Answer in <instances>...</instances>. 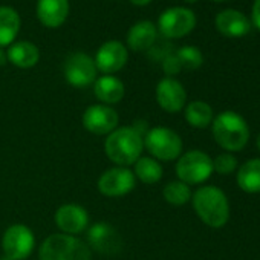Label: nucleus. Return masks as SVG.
<instances>
[{"label":"nucleus","mask_w":260,"mask_h":260,"mask_svg":"<svg viewBox=\"0 0 260 260\" xmlns=\"http://www.w3.org/2000/svg\"><path fill=\"white\" fill-rule=\"evenodd\" d=\"M104 150L107 158L118 167L135 164L144 150V137L135 127H118L106 138Z\"/></svg>","instance_id":"nucleus-1"},{"label":"nucleus","mask_w":260,"mask_h":260,"mask_svg":"<svg viewBox=\"0 0 260 260\" xmlns=\"http://www.w3.org/2000/svg\"><path fill=\"white\" fill-rule=\"evenodd\" d=\"M193 208L199 219L211 226L222 228L230 219V204L225 193L213 185H205L193 194Z\"/></svg>","instance_id":"nucleus-2"},{"label":"nucleus","mask_w":260,"mask_h":260,"mask_svg":"<svg viewBox=\"0 0 260 260\" xmlns=\"http://www.w3.org/2000/svg\"><path fill=\"white\" fill-rule=\"evenodd\" d=\"M211 130L214 141L228 153L242 150L249 140V127L246 121L233 110L219 113L211 122Z\"/></svg>","instance_id":"nucleus-3"},{"label":"nucleus","mask_w":260,"mask_h":260,"mask_svg":"<svg viewBox=\"0 0 260 260\" xmlns=\"http://www.w3.org/2000/svg\"><path fill=\"white\" fill-rule=\"evenodd\" d=\"M40 260H92L87 243L69 234H51L40 246Z\"/></svg>","instance_id":"nucleus-4"},{"label":"nucleus","mask_w":260,"mask_h":260,"mask_svg":"<svg viewBox=\"0 0 260 260\" xmlns=\"http://www.w3.org/2000/svg\"><path fill=\"white\" fill-rule=\"evenodd\" d=\"M144 149L156 161H173L182 153V140L172 128L153 127L144 135Z\"/></svg>","instance_id":"nucleus-5"},{"label":"nucleus","mask_w":260,"mask_h":260,"mask_svg":"<svg viewBox=\"0 0 260 260\" xmlns=\"http://www.w3.org/2000/svg\"><path fill=\"white\" fill-rule=\"evenodd\" d=\"M213 172V159L201 150H190L176 162V175L187 185L205 182Z\"/></svg>","instance_id":"nucleus-6"},{"label":"nucleus","mask_w":260,"mask_h":260,"mask_svg":"<svg viewBox=\"0 0 260 260\" xmlns=\"http://www.w3.org/2000/svg\"><path fill=\"white\" fill-rule=\"evenodd\" d=\"M196 26V16L191 10L175 7L166 10L158 20L159 32L167 39H181L190 34Z\"/></svg>","instance_id":"nucleus-7"},{"label":"nucleus","mask_w":260,"mask_h":260,"mask_svg":"<svg viewBox=\"0 0 260 260\" xmlns=\"http://www.w3.org/2000/svg\"><path fill=\"white\" fill-rule=\"evenodd\" d=\"M36 246L34 233L22 223L11 225L2 239V248L8 258L11 260H25L31 255Z\"/></svg>","instance_id":"nucleus-8"},{"label":"nucleus","mask_w":260,"mask_h":260,"mask_svg":"<svg viewBox=\"0 0 260 260\" xmlns=\"http://www.w3.org/2000/svg\"><path fill=\"white\" fill-rule=\"evenodd\" d=\"M96 66L93 58H90L84 52H74L71 54L64 64L63 74L66 81L74 87H87L89 84L95 83L96 80Z\"/></svg>","instance_id":"nucleus-9"},{"label":"nucleus","mask_w":260,"mask_h":260,"mask_svg":"<svg viewBox=\"0 0 260 260\" xmlns=\"http://www.w3.org/2000/svg\"><path fill=\"white\" fill-rule=\"evenodd\" d=\"M135 175L127 167H113L106 170L98 179V190L104 196L119 198L135 188Z\"/></svg>","instance_id":"nucleus-10"},{"label":"nucleus","mask_w":260,"mask_h":260,"mask_svg":"<svg viewBox=\"0 0 260 260\" xmlns=\"http://www.w3.org/2000/svg\"><path fill=\"white\" fill-rule=\"evenodd\" d=\"M119 116L115 109L106 104H95L84 110L83 127L93 135H109L116 128Z\"/></svg>","instance_id":"nucleus-11"},{"label":"nucleus","mask_w":260,"mask_h":260,"mask_svg":"<svg viewBox=\"0 0 260 260\" xmlns=\"http://www.w3.org/2000/svg\"><path fill=\"white\" fill-rule=\"evenodd\" d=\"M127 58H128L127 48L118 40H110V42H106L96 51L93 61L100 72L106 75H112L125 66Z\"/></svg>","instance_id":"nucleus-12"},{"label":"nucleus","mask_w":260,"mask_h":260,"mask_svg":"<svg viewBox=\"0 0 260 260\" xmlns=\"http://www.w3.org/2000/svg\"><path fill=\"white\" fill-rule=\"evenodd\" d=\"M87 242L92 249L107 255L119 252L122 246V240L118 231L106 222H98L89 228Z\"/></svg>","instance_id":"nucleus-13"},{"label":"nucleus","mask_w":260,"mask_h":260,"mask_svg":"<svg viewBox=\"0 0 260 260\" xmlns=\"http://www.w3.org/2000/svg\"><path fill=\"white\" fill-rule=\"evenodd\" d=\"M156 101L159 107L166 112L176 113L184 109L187 101V92L178 80L166 77L156 86Z\"/></svg>","instance_id":"nucleus-14"},{"label":"nucleus","mask_w":260,"mask_h":260,"mask_svg":"<svg viewBox=\"0 0 260 260\" xmlns=\"http://www.w3.org/2000/svg\"><path fill=\"white\" fill-rule=\"evenodd\" d=\"M55 223L64 234H69V236L80 234L89 225V214L81 205L66 204L57 210Z\"/></svg>","instance_id":"nucleus-15"},{"label":"nucleus","mask_w":260,"mask_h":260,"mask_svg":"<svg viewBox=\"0 0 260 260\" xmlns=\"http://www.w3.org/2000/svg\"><path fill=\"white\" fill-rule=\"evenodd\" d=\"M216 28L226 37H243L251 29V20L237 10H223L216 16Z\"/></svg>","instance_id":"nucleus-16"},{"label":"nucleus","mask_w":260,"mask_h":260,"mask_svg":"<svg viewBox=\"0 0 260 260\" xmlns=\"http://www.w3.org/2000/svg\"><path fill=\"white\" fill-rule=\"evenodd\" d=\"M69 14V0H39L37 17L48 28L61 26Z\"/></svg>","instance_id":"nucleus-17"},{"label":"nucleus","mask_w":260,"mask_h":260,"mask_svg":"<svg viewBox=\"0 0 260 260\" xmlns=\"http://www.w3.org/2000/svg\"><path fill=\"white\" fill-rule=\"evenodd\" d=\"M156 36H158V29L152 22L149 20L138 22L130 28L127 34V45L135 52H144L155 45Z\"/></svg>","instance_id":"nucleus-18"},{"label":"nucleus","mask_w":260,"mask_h":260,"mask_svg":"<svg viewBox=\"0 0 260 260\" xmlns=\"http://www.w3.org/2000/svg\"><path fill=\"white\" fill-rule=\"evenodd\" d=\"M93 92H95V96L103 104L110 106V104H116L122 100L125 89L119 78H116L113 75H104V77L95 80Z\"/></svg>","instance_id":"nucleus-19"},{"label":"nucleus","mask_w":260,"mask_h":260,"mask_svg":"<svg viewBox=\"0 0 260 260\" xmlns=\"http://www.w3.org/2000/svg\"><path fill=\"white\" fill-rule=\"evenodd\" d=\"M7 58L10 63H13L20 69H29L39 63L40 51L31 42H17L10 46L7 52Z\"/></svg>","instance_id":"nucleus-20"},{"label":"nucleus","mask_w":260,"mask_h":260,"mask_svg":"<svg viewBox=\"0 0 260 260\" xmlns=\"http://www.w3.org/2000/svg\"><path fill=\"white\" fill-rule=\"evenodd\" d=\"M20 29V17L10 7H0V48L14 43Z\"/></svg>","instance_id":"nucleus-21"},{"label":"nucleus","mask_w":260,"mask_h":260,"mask_svg":"<svg viewBox=\"0 0 260 260\" xmlns=\"http://www.w3.org/2000/svg\"><path fill=\"white\" fill-rule=\"evenodd\" d=\"M237 185L246 193H260V158L249 159L237 172Z\"/></svg>","instance_id":"nucleus-22"},{"label":"nucleus","mask_w":260,"mask_h":260,"mask_svg":"<svg viewBox=\"0 0 260 260\" xmlns=\"http://www.w3.org/2000/svg\"><path fill=\"white\" fill-rule=\"evenodd\" d=\"M135 178H138L143 184L153 185L161 181L162 178V167L155 158L143 156L135 162V170H134Z\"/></svg>","instance_id":"nucleus-23"},{"label":"nucleus","mask_w":260,"mask_h":260,"mask_svg":"<svg viewBox=\"0 0 260 260\" xmlns=\"http://www.w3.org/2000/svg\"><path fill=\"white\" fill-rule=\"evenodd\" d=\"M185 119L191 127L205 128L213 122V109L205 101H191L185 107Z\"/></svg>","instance_id":"nucleus-24"},{"label":"nucleus","mask_w":260,"mask_h":260,"mask_svg":"<svg viewBox=\"0 0 260 260\" xmlns=\"http://www.w3.org/2000/svg\"><path fill=\"white\" fill-rule=\"evenodd\" d=\"M164 199L172 204V205H184L191 199V190L187 184H184L182 181H173L169 182L164 190H162Z\"/></svg>","instance_id":"nucleus-25"},{"label":"nucleus","mask_w":260,"mask_h":260,"mask_svg":"<svg viewBox=\"0 0 260 260\" xmlns=\"http://www.w3.org/2000/svg\"><path fill=\"white\" fill-rule=\"evenodd\" d=\"M176 57L179 58L182 69L185 68L188 71H194V69L201 68L202 63H204L202 52L198 48H194V46H184V48L178 49Z\"/></svg>","instance_id":"nucleus-26"},{"label":"nucleus","mask_w":260,"mask_h":260,"mask_svg":"<svg viewBox=\"0 0 260 260\" xmlns=\"http://www.w3.org/2000/svg\"><path fill=\"white\" fill-rule=\"evenodd\" d=\"M237 169V159L231 153H222L213 159V170H216L219 175H230Z\"/></svg>","instance_id":"nucleus-27"},{"label":"nucleus","mask_w":260,"mask_h":260,"mask_svg":"<svg viewBox=\"0 0 260 260\" xmlns=\"http://www.w3.org/2000/svg\"><path fill=\"white\" fill-rule=\"evenodd\" d=\"M162 71L167 74V77L173 78V75L179 74L182 71V66H181V61L179 58L176 57V54H167L164 58H162Z\"/></svg>","instance_id":"nucleus-28"},{"label":"nucleus","mask_w":260,"mask_h":260,"mask_svg":"<svg viewBox=\"0 0 260 260\" xmlns=\"http://www.w3.org/2000/svg\"><path fill=\"white\" fill-rule=\"evenodd\" d=\"M251 20L255 25V28L260 29V0H254L252 4V14H251Z\"/></svg>","instance_id":"nucleus-29"},{"label":"nucleus","mask_w":260,"mask_h":260,"mask_svg":"<svg viewBox=\"0 0 260 260\" xmlns=\"http://www.w3.org/2000/svg\"><path fill=\"white\" fill-rule=\"evenodd\" d=\"M134 5H137V7H146V5H149L152 0H130Z\"/></svg>","instance_id":"nucleus-30"},{"label":"nucleus","mask_w":260,"mask_h":260,"mask_svg":"<svg viewBox=\"0 0 260 260\" xmlns=\"http://www.w3.org/2000/svg\"><path fill=\"white\" fill-rule=\"evenodd\" d=\"M7 61H8V58H7V54H4V51L0 49V66L5 64Z\"/></svg>","instance_id":"nucleus-31"},{"label":"nucleus","mask_w":260,"mask_h":260,"mask_svg":"<svg viewBox=\"0 0 260 260\" xmlns=\"http://www.w3.org/2000/svg\"><path fill=\"white\" fill-rule=\"evenodd\" d=\"M255 144H257V149H258V152H260V134H258V137H257V140H255Z\"/></svg>","instance_id":"nucleus-32"},{"label":"nucleus","mask_w":260,"mask_h":260,"mask_svg":"<svg viewBox=\"0 0 260 260\" xmlns=\"http://www.w3.org/2000/svg\"><path fill=\"white\" fill-rule=\"evenodd\" d=\"M185 2H188V4H193V2H198V0H185Z\"/></svg>","instance_id":"nucleus-33"},{"label":"nucleus","mask_w":260,"mask_h":260,"mask_svg":"<svg viewBox=\"0 0 260 260\" xmlns=\"http://www.w3.org/2000/svg\"><path fill=\"white\" fill-rule=\"evenodd\" d=\"M0 260H11V258H8V257H7V255H5V257H4V258H0Z\"/></svg>","instance_id":"nucleus-34"},{"label":"nucleus","mask_w":260,"mask_h":260,"mask_svg":"<svg viewBox=\"0 0 260 260\" xmlns=\"http://www.w3.org/2000/svg\"><path fill=\"white\" fill-rule=\"evenodd\" d=\"M214 2H225V0H214Z\"/></svg>","instance_id":"nucleus-35"}]
</instances>
